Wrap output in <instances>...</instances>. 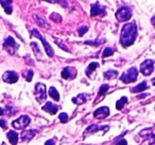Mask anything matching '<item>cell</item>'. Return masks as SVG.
Masks as SVG:
<instances>
[{
	"label": "cell",
	"instance_id": "8d00e7d4",
	"mask_svg": "<svg viewBox=\"0 0 155 145\" xmlns=\"http://www.w3.org/2000/svg\"><path fill=\"white\" fill-rule=\"evenodd\" d=\"M146 96H147V94H142V95L138 96V98H146Z\"/></svg>",
	"mask_w": 155,
	"mask_h": 145
},
{
	"label": "cell",
	"instance_id": "ba28073f",
	"mask_svg": "<svg viewBox=\"0 0 155 145\" xmlns=\"http://www.w3.org/2000/svg\"><path fill=\"white\" fill-rule=\"evenodd\" d=\"M3 47L5 48L7 51H9V53L11 54H14L15 52V49L17 48V44L16 41L14 40V38L12 36H9L7 39L5 40V44H3Z\"/></svg>",
	"mask_w": 155,
	"mask_h": 145
},
{
	"label": "cell",
	"instance_id": "ab89813d",
	"mask_svg": "<svg viewBox=\"0 0 155 145\" xmlns=\"http://www.w3.org/2000/svg\"><path fill=\"white\" fill-rule=\"evenodd\" d=\"M3 145H5V144H3Z\"/></svg>",
	"mask_w": 155,
	"mask_h": 145
},
{
	"label": "cell",
	"instance_id": "f546056e",
	"mask_svg": "<svg viewBox=\"0 0 155 145\" xmlns=\"http://www.w3.org/2000/svg\"><path fill=\"white\" fill-rule=\"evenodd\" d=\"M56 44H58V45L60 46V47L62 48V49H64L65 51L69 52V49H68V48H67V47H66V46H65V45H63V44H61V43H60V41H58V40H56Z\"/></svg>",
	"mask_w": 155,
	"mask_h": 145
},
{
	"label": "cell",
	"instance_id": "d590c367",
	"mask_svg": "<svg viewBox=\"0 0 155 145\" xmlns=\"http://www.w3.org/2000/svg\"><path fill=\"white\" fill-rule=\"evenodd\" d=\"M151 22H152L153 27H155V16H153L152 19H151Z\"/></svg>",
	"mask_w": 155,
	"mask_h": 145
},
{
	"label": "cell",
	"instance_id": "ac0fdd59",
	"mask_svg": "<svg viewBox=\"0 0 155 145\" xmlns=\"http://www.w3.org/2000/svg\"><path fill=\"white\" fill-rule=\"evenodd\" d=\"M87 101V94H79V95L77 96V98H72V102L74 103V104H83V103H85Z\"/></svg>",
	"mask_w": 155,
	"mask_h": 145
},
{
	"label": "cell",
	"instance_id": "2e32d148",
	"mask_svg": "<svg viewBox=\"0 0 155 145\" xmlns=\"http://www.w3.org/2000/svg\"><path fill=\"white\" fill-rule=\"evenodd\" d=\"M71 72H75V69L74 68H71V67H67V68H65L64 70L62 71V77L65 79H73V76L71 75Z\"/></svg>",
	"mask_w": 155,
	"mask_h": 145
},
{
	"label": "cell",
	"instance_id": "5b68a950",
	"mask_svg": "<svg viewBox=\"0 0 155 145\" xmlns=\"http://www.w3.org/2000/svg\"><path fill=\"white\" fill-rule=\"evenodd\" d=\"M30 118L28 117V115H21L20 118H18L17 120H15V121L12 123V125H13V127L15 128V129H24V128H26L27 126L30 124Z\"/></svg>",
	"mask_w": 155,
	"mask_h": 145
},
{
	"label": "cell",
	"instance_id": "8fae6325",
	"mask_svg": "<svg viewBox=\"0 0 155 145\" xmlns=\"http://www.w3.org/2000/svg\"><path fill=\"white\" fill-rule=\"evenodd\" d=\"M91 16H97V15H103L105 14V9L102 7H100L99 3H95L91 5Z\"/></svg>",
	"mask_w": 155,
	"mask_h": 145
},
{
	"label": "cell",
	"instance_id": "5bb4252c",
	"mask_svg": "<svg viewBox=\"0 0 155 145\" xmlns=\"http://www.w3.org/2000/svg\"><path fill=\"white\" fill-rule=\"evenodd\" d=\"M36 134V130H27V131L22 132L21 134V140L22 141H30L31 139H33V137Z\"/></svg>",
	"mask_w": 155,
	"mask_h": 145
},
{
	"label": "cell",
	"instance_id": "4dcf8cb0",
	"mask_svg": "<svg viewBox=\"0 0 155 145\" xmlns=\"http://www.w3.org/2000/svg\"><path fill=\"white\" fill-rule=\"evenodd\" d=\"M85 44H86V45H93V46H99L100 45V43H97V41H91V40L85 41Z\"/></svg>",
	"mask_w": 155,
	"mask_h": 145
},
{
	"label": "cell",
	"instance_id": "9c48e42d",
	"mask_svg": "<svg viewBox=\"0 0 155 145\" xmlns=\"http://www.w3.org/2000/svg\"><path fill=\"white\" fill-rule=\"evenodd\" d=\"M2 79L5 83L13 84L18 81V75H17V73L14 72V71H7V72L3 74Z\"/></svg>",
	"mask_w": 155,
	"mask_h": 145
},
{
	"label": "cell",
	"instance_id": "4fadbf2b",
	"mask_svg": "<svg viewBox=\"0 0 155 145\" xmlns=\"http://www.w3.org/2000/svg\"><path fill=\"white\" fill-rule=\"evenodd\" d=\"M98 130H104V131H107L108 130V126H104V127H99V126H97V125H91L88 128H87L86 130H85V136L86 134H93V132H96V131H98Z\"/></svg>",
	"mask_w": 155,
	"mask_h": 145
},
{
	"label": "cell",
	"instance_id": "277c9868",
	"mask_svg": "<svg viewBox=\"0 0 155 145\" xmlns=\"http://www.w3.org/2000/svg\"><path fill=\"white\" fill-rule=\"evenodd\" d=\"M131 10L127 7L120 8L116 13V18L118 19V21H127V20H129L131 18Z\"/></svg>",
	"mask_w": 155,
	"mask_h": 145
},
{
	"label": "cell",
	"instance_id": "7402d4cb",
	"mask_svg": "<svg viewBox=\"0 0 155 145\" xmlns=\"http://www.w3.org/2000/svg\"><path fill=\"white\" fill-rule=\"evenodd\" d=\"M98 67H99V64H98V63H91V64L88 66V68L86 69V74L89 75L95 69H97Z\"/></svg>",
	"mask_w": 155,
	"mask_h": 145
},
{
	"label": "cell",
	"instance_id": "9a60e30c",
	"mask_svg": "<svg viewBox=\"0 0 155 145\" xmlns=\"http://www.w3.org/2000/svg\"><path fill=\"white\" fill-rule=\"evenodd\" d=\"M8 139H9V141L11 142L12 145H16L17 144V141H18L17 132L13 131V130H10V131L8 132Z\"/></svg>",
	"mask_w": 155,
	"mask_h": 145
},
{
	"label": "cell",
	"instance_id": "1f68e13d",
	"mask_svg": "<svg viewBox=\"0 0 155 145\" xmlns=\"http://www.w3.org/2000/svg\"><path fill=\"white\" fill-rule=\"evenodd\" d=\"M116 145H127V143L124 139H122V140H119L118 142L116 143Z\"/></svg>",
	"mask_w": 155,
	"mask_h": 145
},
{
	"label": "cell",
	"instance_id": "6da1fadb",
	"mask_svg": "<svg viewBox=\"0 0 155 145\" xmlns=\"http://www.w3.org/2000/svg\"><path fill=\"white\" fill-rule=\"evenodd\" d=\"M136 36H137V27H136V24L134 22L125 24L122 27V31H121V45L123 47H129V46L133 45L134 40L136 39Z\"/></svg>",
	"mask_w": 155,
	"mask_h": 145
},
{
	"label": "cell",
	"instance_id": "8992f818",
	"mask_svg": "<svg viewBox=\"0 0 155 145\" xmlns=\"http://www.w3.org/2000/svg\"><path fill=\"white\" fill-rule=\"evenodd\" d=\"M154 62L152 60H147L140 65V72L143 75H150L154 69Z\"/></svg>",
	"mask_w": 155,
	"mask_h": 145
},
{
	"label": "cell",
	"instance_id": "30bf717a",
	"mask_svg": "<svg viewBox=\"0 0 155 145\" xmlns=\"http://www.w3.org/2000/svg\"><path fill=\"white\" fill-rule=\"evenodd\" d=\"M110 114V109L108 107H100L94 112V117L97 119H104V118L108 117Z\"/></svg>",
	"mask_w": 155,
	"mask_h": 145
},
{
	"label": "cell",
	"instance_id": "836d02e7",
	"mask_svg": "<svg viewBox=\"0 0 155 145\" xmlns=\"http://www.w3.org/2000/svg\"><path fill=\"white\" fill-rule=\"evenodd\" d=\"M5 13L7 14H11L12 13V7H7V8H5Z\"/></svg>",
	"mask_w": 155,
	"mask_h": 145
},
{
	"label": "cell",
	"instance_id": "d6a6232c",
	"mask_svg": "<svg viewBox=\"0 0 155 145\" xmlns=\"http://www.w3.org/2000/svg\"><path fill=\"white\" fill-rule=\"evenodd\" d=\"M0 3L3 5V8H7V7H9V5L11 3V1H0Z\"/></svg>",
	"mask_w": 155,
	"mask_h": 145
},
{
	"label": "cell",
	"instance_id": "e575fe53",
	"mask_svg": "<svg viewBox=\"0 0 155 145\" xmlns=\"http://www.w3.org/2000/svg\"><path fill=\"white\" fill-rule=\"evenodd\" d=\"M45 145H54V142L52 140H49V141H47V142H46Z\"/></svg>",
	"mask_w": 155,
	"mask_h": 145
},
{
	"label": "cell",
	"instance_id": "3957f363",
	"mask_svg": "<svg viewBox=\"0 0 155 145\" xmlns=\"http://www.w3.org/2000/svg\"><path fill=\"white\" fill-rule=\"evenodd\" d=\"M35 98L38 101L39 103L44 102L47 98V94H46V86L41 83H37L35 85Z\"/></svg>",
	"mask_w": 155,
	"mask_h": 145
},
{
	"label": "cell",
	"instance_id": "484cf974",
	"mask_svg": "<svg viewBox=\"0 0 155 145\" xmlns=\"http://www.w3.org/2000/svg\"><path fill=\"white\" fill-rule=\"evenodd\" d=\"M24 76L26 77V79L28 82H31L32 76H33V71L32 70H28V71H27V74H24Z\"/></svg>",
	"mask_w": 155,
	"mask_h": 145
},
{
	"label": "cell",
	"instance_id": "7c38bea8",
	"mask_svg": "<svg viewBox=\"0 0 155 145\" xmlns=\"http://www.w3.org/2000/svg\"><path fill=\"white\" fill-rule=\"evenodd\" d=\"M43 110L49 112L50 114H55V113L58 112V107L55 106L54 104H52L51 102H47L43 106Z\"/></svg>",
	"mask_w": 155,
	"mask_h": 145
},
{
	"label": "cell",
	"instance_id": "cb8c5ba5",
	"mask_svg": "<svg viewBox=\"0 0 155 145\" xmlns=\"http://www.w3.org/2000/svg\"><path fill=\"white\" fill-rule=\"evenodd\" d=\"M108 88H110V86H108L107 84H104V85H102L101 87H100V89H99V95H103V94H105L106 92H107Z\"/></svg>",
	"mask_w": 155,
	"mask_h": 145
},
{
	"label": "cell",
	"instance_id": "f1b7e54d",
	"mask_svg": "<svg viewBox=\"0 0 155 145\" xmlns=\"http://www.w3.org/2000/svg\"><path fill=\"white\" fill-rule=\"evenodd\" d=\"M0 126H1V127L3 128V129H5V128L8 127L7 126V122H5V120H0Z\"/></svg>",
	"mask_w": 155,
	"mask_h": 145
},
{
	"label": "cell",
	"instance_id": "e0dca14e",
	"mask_svg": "<svg viewBox=\"0 0 155 145\" xmlns=\"http://www.w3.org/2000/svg\"><path fill=\"white\" fill-rule=\"evenodd\" d=\"M147 88H148L147 82H142V83H140L139 85H137L134 88H132L131 91L134 92V93H136V92H142V91H144V90H147Z\"/></svg>",
	"mask_w": 155,
	"mask_h": 145
},
{
	"label": "cell",
	"instance_id": "ffe728a7",
	"mask_svg": "<svg viewBox=\"0 0 155 145\" xmlns=\"http://www.w3.org/2000/svg\"><path fill=\"white\" fill-rule=\"evenodd\" d=\"M118 72L116 70H108L106 72H104V77L107 79H114V77L117 76Z\"/></svg>",
	"mask_w": 155,
	"mask_h": 145
},
{
	"label": "cell",
	"instance_id": "7a4b0ae2",
	"mask_svg": "<svg viewBox=\"0 0 155 145\" xmlns=\"http://www.w3.org/2000/svg\"><path fill=\"white\" fill-rule=\"evenodd\" d=\"M137 76H138V70L135 67H132L127 72H124L121 75L120 81L125 84H129V83H132V82H135L136 79H137Z\"/></svg>",
	"mask_w": 155,
	"mask_h": 145
},
{
	"label": "cell",
	"instance_id": "74e56055",
	"mask_svg": "<svg viewBox=\"0 0 155 145\" xmlns=\"http://www.w3.org/2000/svg\"><path fill=\"white\" fill-rule=\"evenodd\" d=\"M2 114H3V109L0 108V115H2Z\"/></svg>",
	"mask_w": 155,
	"mask_h": 145
},
{
	"label": "cell",
	"instance_id": "d4e9b609",
	"mask_svg": "<svg viewBox=\"0 0 155 145\" xmlns=\"http://www.w3.org/2000/svg\"><path fill=\"white\" fill-rule=\"evenodd\" d=\"M51 19L53 20V21H56V22H61L62 21V17H61V15H58V14L56 13H53L51 15Z\"/></svg>",
	"mask_w": 155,
	"mask_h": 145
},
{
	"label": "cell",
	"instance_id": "4316f807",
	"mask_svg": "<svg viewBox=\"0 0 155 145\" xmlns=\"http://www.w3.org/2000/svg\"><path fill=\"white\" fill-rule=\"evenodd\" d=\"M60 120L63 123H67V121H68V115H67V113H61Z\"/></svg>",
	"mask_w": 155,
	"mask_h": 145
},
{
	"label": "cell",
	"instance_id": "44dd1931",
	"mask_svg": "<svg viewBox=\"0 0 155 145\" xmlns=\"http://www.w3.org/2000/svg\"><path fill=\"white\" fill-rule=\"evenodd\" d=\"M127 102V96H123V98H121L120 100L117 102V104H116V107H117V109L118 110H120V109H122L123 108V106L125 105V103Z\"/></svg>",
	"mask_w": 155,
	"mask_h": 145
},
{
	"label": "cell",
	"instance_id": "52a82bcc",
	"mask_svg": "<svg viewBox=\"0 0 155 145\" xmlns=\"http://www.w3.org/2000/svg\"><path fill=\"white\" fill-rule=\"evenodd\" d=\"M32 34L34 35V36H36V37H38L39 39L41 40V43H43V45H44V47H45V50H46V52H47V54H48V56H50V57H52L53 56V51H52V48L50 47V45L46 41V39L44 38L43 36H41V34L38 33V31L37 30H32Z\"/></svg>",
	"mask_w": 155,
	"mask_h": 145
},
{
	"label": "cell",
	"instance_id": "83f0119b",
	"mask_svg": "<svg viewBox=\"0 0 155 145\" xmlns=\"http://www.w3.org/2000/svg\"><path fill=\"white\" fill-rule=\"evenodd\" d=\"M87 30H88L87 27H81V28L79 29V35H80V36H83V35L87 32Z\"/></svg>",
	"mask_w": 155,
	"mask_h": 145
},
{
	"label": "cell",
	"instance_id": "603a6c76",
	"mask_svg": "<svg viewBox=\"0 0 155 145\" xmlns=\"http://www.w3.org/2000/svg\"><path fill=\"white\" fill-rule=\"evenodd\" d=\"M113 54H114V50H113L112 48H106L103 51V53H102V56L105 58V57H108V56L113 55Z\"/></svg>",
	"mask_w": 155,
	"mask_h": 145
},
{
	"label": "cell",
	"instance_id": "f35d334b",
	"mask_svg": "<svg viewBox=\"0 0 155 145\" xmlns=\"http://www.w3.org/2000/svg\"><path fill=\"white\" fill-rule=\"evenodd\" d=\"M152 84H153V85H154V86H155V77H154V79H152Z\"/></svg>",
	"mask_w": 155,
	"mask_h": 145
},
{
	"label": "cell",
	"instance_id": "d6986e66",
	"mask_svg": "<svg viewBox=\"0 0 155 145\" xmlns=\"http://www.w3.org/2000/svg\"><path fill=\"white\" fill-rule=\"evenodd\" d=\"M49 94H50V96H51V98H53V100L60 101V94H58V90H56L54 87H50V89H49Z\"/></svg>",
	"mask_w": 155,
	"mask_h": 145
}]
</instances>
